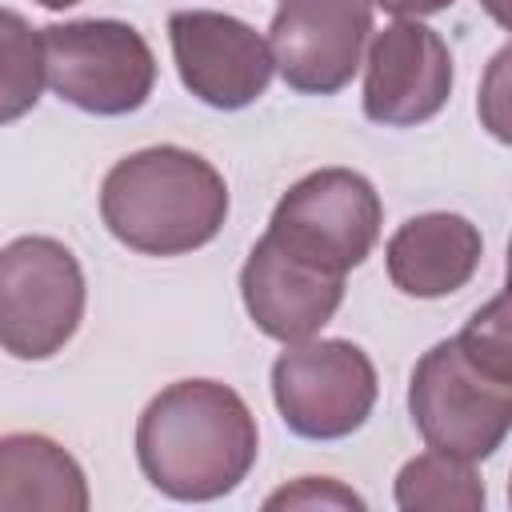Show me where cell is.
<instances>
[{
	"mask_svg": "<svg viewBox=\"0 0 512 512\" xmlns=\"http://www.w3.org/2000/svg\"><path fill=\"white\" fill-rule=\"evenodd\" d=\"M100 220L140 256H188L220 236L228 220V184L200 152L152 144L104 172Z\"/></svg>",
	"mask_w": 512,
	"mask_h": 512,
	"instance_id": "7a4b0ae2",
	"label": "cell"
},
{
	"mask_svg": "<svg viewBox=\"0 0 512 512\" xmlns=\"http://www.w3.org/2000/svg\"><path fill=\"white\" fill-rule=\"evenodd\" d=\"M380 224L384 204L368 176L352 168H316L276 200L264 236L324 272L348 276L376 248Z\"/></svg>",
	"mask_w": 512,
	"mask_h": 512,
	"instance_id": "8992f818",
	"label": "cell"
},
{
	"mask_svg": "<svg viewBox=\"0 0 512 512\" xmlns=\"http://www.w3.org/2000/svg\"><path fill=\"white\" fill-rule=\"evenodd\" d=\"M240 300L252 324L280 344L320 336L344 300V276L324 272L260 236L240 268Z\"/></svg>",
	"mask_w": 512,
	"mask_h": 512,
	"instance_id": "8fae6325",
	"label": "cell"
},
{
	"mask_svg": "<svg viewBox=\"0 0 512 512\" xmlns=\"http://www.w3.org/2000/svg\"><path fill=\"white\" fill-rule=\"evenodd\" d=\"M92 492L80 460L52 436H0V512H88Z\"/></svg>",
	"mask_w": 512,
	"mask_h": 512,
	"instance_id": "4fadbf2b",
	"label": "cell"
},
{
	"mask_svg": "<svg viewBox=\"0 0 512 512\" xmlns=\"http://www.w3.org/2000/svg\"><path fill=\"white\" fill-rule=\"evenodd\" d=\"M396 508L404 512H480L484 508V484L472 468V460L448 456V452H420L396 472Z\"/></svg>",
	"mask_w": 512,
	"mask_h": 512,
	"instance_id": "5bb4252c",
	"label": "cell"
},
{
	"mask_svg": "<svg viewBox=\"0 0 512 512\" xmlns=\"http://www.w3.org/2000/svg\"><path fill=\"white\" fill-rule=\"evenodd\" d=\"M264 508H356L364 512V496H356L332 476H300L296 484L276 488L264 500Z\"/></svg>",
	"mask_w": 512,
	"mask_h": 512,
	"instance_id": "2e32d148",
	"label": "cell"
},
{
	"mask_svg": "<svg viewBox=\"0 0 512 512\" xmlns=\"http://www.w3.org/2000/svg\"><path fill=\"white\" fill-rule=\"evenodd\" d=\"M36 4H44V8L60 12V8H72V4H80V0H36Z\"/></svg>",
	"mask_w": 512,
	"mask_h": 512,
	"instance_id": "ac0fdd59",
	"label": "cell"
},
{
	"mask_svg": "<svg viewBox=\"0 0 512 512\" xmlns=\"http://www.w3.org/2000/svg\"><path fill=\"white\" fill-rule=\"evenodd\" d=\"M44 84L88 116H128L156 88V56L124 20H64L40 28Z\"/></svg>",
	"mask_w": 512,
	"mask_h": 512,
	"instance_id": "277c9868",
	"label": "cell"
},
{
	"mask_svg": "<svg viewBox=\"0 0 512 512\" xmlns=\"http://www.w3.org/2000/svg\"><path fill=\"white\" fill-rule=\"evenodd\" d=\"M452 96V52L420 20H392L368 36L364 116L384 128H416Z\"/></svg>",
	"mask_w": 512,
	"mask_h": 512,
	"instance_id": "30bf717a",
	"label": "cell"
},
{
	"mask_svg": "<svg viewBox=\"0 0 512 512\" xmlns=\"http://www.w3.org/2000/svg\"><path fill=\"white\" fill-rule=\"evenodd\" d=\"M372 32V0H280L268 48L292 92L332 96L352 84Z\"/></svg>",
	"mask_w": 512,
	"mask_h": 512,
	"instance_id": "ba28073f",
	"label": "cell"
},
{
	"mask_svg": "<svg viewBox=\"0 0 512 512\" xmlns=\"http://www.w3.org/2000/svg\"><path fill=\"white\" fill-rule=\"evenodd\" d=\"M380 396L372 356L352 340L284 344L272 360V400L288 432L304 440H344L364 428Z\"/></svg>",
	"mask_w": 512,
	"mask_h": 512,
	"instance_id": "52a82bcc",
	"label": "cell"
},
{
	"mask_svg": "<svg viewBox=\"0 0 512 512\" xmlns=\"http://www.w3.org/2000/svg\"><path fill=\"white\" fill-rule=\"evenodd\" d=\"M456 0H372V8H384L392 12L396 20H420V16H432V12H444L452 8Z\"/></svg>",
	"mask_w": 512,
	"mask_h": 512,
	"instance_id": "e0dca14e",
	"label": "cell"
},
{
	"mask_svg": "<svg viewBox=\"0 0 512 512\" xmlns=\"http://www.w3.org/2000/svg\"><path fill=\"white\" fill-rule=\"evenodd\" d=\"M260 456V428L244 396L220 380H176L136 420L144 480L168 500L204 504L236 492Z\"/></svg>",
	"mask_w": 512,
	"mask_h": 512,
	"instance_id": "6da1fadb",
	"label": "cell"
},
{
	"mask_svg": "<svg viewBox=\"0 0 512 512\" xmlns=\"http://www.w3.org/2000/svg\"><path fill=\"white\" fill-rule=\"evenodd\" d=\"M168 40L180 84L216 112H240L272 84V48L240 16L180 8L168 16Z\"/></svg>",
	"mask_w": 512,
	"mask_h": 512,
	"instance_id": "9c48e42d",
	"label": "cell"
},
{
	"mask_svg": "<svg viewBox=\"0 0 512 512\" xmlns=\"http://www.w3.org/2000/svg\"><path fill=\"white\" fill-rule=\"evenodd\" d=\"M40 92H44L40 28H32L16 8L0 4V124L28 116Z\"/></svg>",
	"mask_w": 512,
	"mask_h": 512,
	"instance_id": "9a60e30c",
	"label": "cell"
},
{
	"mask_svg": "<svg viewBox=\"0 0 512 512\" xmlns=\"http://www.w3.org/2000/svg\"><path fill=\"white\" fill-rule=\"evenodd\" d=\"M84 304V268L64 240L16 236L0 248V352L52 360L80 332Z\"/></svg>",
	"mask_w": 512,
	"mask_h": 512,
	"instance_id": "5b68a950",
	"label": "cell"
},
{
	"mask_svg": "<svg viewBox=\"0 0 512 512\" xmlns=\"http://www.w3.org/2000/svg\"><path fill=\"white\" fill-rule=\"evenodd\" d=\"M484 256L480 228L460 212H420L404 220L384 244V268L392 288L416 300H440L460 292Z\"/></svg>",
	"mask_w": 512,
	"mask_h": 512,
	"instance_id": "7c38bea8",
	"label": "cell"
},
{
	"mask_svg": "<svg viewBox=\"0 0 512 512\" xmlns=\"http://www.w3.org/2000/svg\"><path fill=\"white\" fill-rule=\"evenodd\" d=\"M408 412L420 440L460 460H488L512 428V372L488 368L456 336L432 344L408 380Z\"/></svg>",
	"mask_w": 512,
	"mask_h": 512,
	"instance_id": "3957f363",
	"label": "cell"
}]
</instances>
